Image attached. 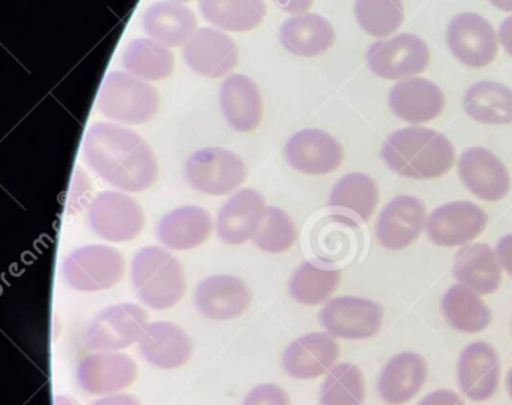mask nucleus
<instances>
[{"label": "nucleus", "mask_w": 512, "mask_h": 405, "mask_svg": "<svg viewBox=\"0 0 512 405\" xmlns=\"http://www.w3.org/2000/svg\"><path fill=\"white\" fill-rule=\"evenodd\" d=\"M83 152L95 175L122 192H144L159 179V162L151 146L122 125H92Z\"/></svg>", "instance_id": "f257e3e1"}, {"label": "nucleus", "mask_w": 512, "mask_h": 405, "mask_svg": "<svg viewBox=\"0 0 512 405\" xmlns=\"http://www.w3.org/2000/svg\"><path fill=\"white\" fill-rule=\"evenodd\" d=\"M381 157L403 178L437 179L448 175L454 167L456 149L437 130L408 127L392 133L384 143Z\"/></svg>", "instance_id": "f03ea898"}, {"label": "nucleus", "mask_w": 512, "mask_h": 405, "mask_svg": "<svg viewBox=\"0 0 512 405\" xmlns=\"http://www.w3.org/2000/svg\"><path fill=\"white\" fill-rule=\"evenodd\" d=\"M132 282L140 300L155 311L171 309L187 292L184 266L162 247L149 246L136 252Z\"/></svg>", "instance_id": "7ed1b4c3"}, {"label": "nucleus", "mask_w": 512, "mask_h": 405, "mask_svg": "<svg viewBox=\"0 0 512 405\" xmlns=\"http://www.w3.org/2000/svg\"><path fill=\"white\" fill-rule=\"evenodd\" d=\"M97 106L106 119L119 124H146L159 111V92L130 73L113 72L103 80Z\"/></svg>", "instance_id": "20e7f679"}, {"label": "nucleus", "mask_w": 512, "mask_h": 405, "mask_svg": "<svg viewBox=\"0 0 512 405\" xmlns=\"http://www.w3.org/2000/svg\"><path fill=\"white\" fill-rule=\"evenodd\" d=\"M62 276L78 292H102L116 287L125 276L124 255L110 246H83L62 263Z\"/></svg>", "instance_id": "39448f33"}, {"label": "nucleus", "mask_w": 512, "mask_h": 405, "mask_svg": "<svg viewBox=\"0 0 512 405\" xmlns=\"http://www.w3.org/2000/svg\"><path fill=\"white\" fill-rule=\"evenodd\" d=\"M184 175L201 194L222 197L231 194L247 179L244 160L225 148H204L193 152L184 165Z\"/></svg>", "instance_id": "423d86ee"}, {"label": "nucleus", "mask_w": 512, "mask_h": 405, "mask_svg": "<svg viewBox=\"0 0 512 405\" xmlns=\"http://www.w3.org/2000/svg\"><path fill=\"white\" fill-rule=\"evenodd\" d=\"M87 222L98 238L128 243L141 235L144 212L135 198L117 190H103L92 201Z\"/></svg>", "instance_id": "0eeeda50"}, {"label": "nucleus", "mask_w": 512, "mask_h": 405, "mask_svg": "<svg viewBox=\"0 0 512 405\" xmlns=\"http://www.w3.org/2000/svg\"><path fill=\"white\" fill-rule=\"evenodd\" d=\"M149 325V315L133 303L106 307L89 323L86 345L94 352H119L141 341Z\"/></svg>", "instance_id": "6e6552de"}, {"label": "nucleus", "mask_w": 512, "mask_h": 405, "mask_svg": "<svg viewBox=\"0 0 512 405\" xmlns=\"http://www.w3.org/2000/svg\"><path fill=\"white\" fill-rule=\"evenodd\" d=\"M320 323L331 336L364 341L380 331L383 307L367 298L339 296L324 304L320 311Z\"/></svg>", "instance_id": "1a4fd4ad"}, {"label": "nucleus", "mask_w": 512, "mask_h": 405, "mask_svg": "<svg viewBox=\"0 0 512 405\" xmlns=\"http://www.w3.org/2000/svg\"><path fill=\"white\" fill-rule=\"evenodd\" d=\"M430 64V50L413 34H400L386 42H375L367 51V65L384 80H403L424 72Z\"/></svg>", "instance_id": "9d476101"}, {"label": "nucleus", "mask_w": 512, "mask_h": 405, "mask_svg": "<svg viewBox=\"0 0 512 405\" xmlns=\"http://www.w3.org/2000/svg\"><path fill=\"white\" fill-rule=\"evenodd\" d=\"M448 46L457 61L482 69L495 61L498 40L494 27L478 13H460L448 26Z\"/></svg>", "instance_id": "9b49d317"}, {"label": "nucleus", "mask_w": 512, "mask_h": 405, "mask_svg": "<svg viewBox=\"0 0 512 405\" xmlns=\"http://www.w3.org/2000/svg\"><path fill=\"white\" fill-rule=\"evenodd\" d=\"M138 379V364L119 352H95L84 356L76 369L81 390L91 396H111L132 387Z\"/></svg>", "instance_id": "f8f14e48"}, {"label": "nucleus", "mask_w": 512, "mask_h": 405, "mask_svg": "<svg viewBox=\"0 0 512 405\" xmlns=\"http://www.w3.org/2000/svg\"><path fill=\"white\" fill-rule=\"evenodd\" d=\"M185 64L206 78H225L239 62L238 45L225 32L201 27L189 42L182 46Z\"/></svg>", "instance_id": "ddd939ff"}, {"label": "nucleus", "mask_w": 512, "mask_h": 405, "mask_svg": "<svg viewBox=\"0 0 512 405\" xmlns=\"http://www.w3.org/2000/svg\"><path fill=\"white\" fill-rule=\"evenodd\" d=\"M487 227V214L471 201H452L430 214L426 222L429 238L437 246H465Z\"/></svg>", "instance_id": "4468645a"}, {"label": "nucleus", "mask_w": 512, "mask_h": 405, "mask_svg": "<svg viewBox=\"0 0 512 405\" xmlns=\"http://www.w3.org/2000/svg\"><path fill=\"white\" fill-rule=\"evenodd\" d=\"M285 159L304 175H328L342 165L343 148L337 138L318 129L294 133L283 149Z\"/></svg>", "instance_id": "2eb2a0df"}, {"label": "nucleus", "mask_w": 512, "mask_h": 405, "mask_svg": "<svg viewBox=\"0 0 512 405\" xmlns=\"http://www.w3.org/2000/svg\"><path fill=\"white\" fill-rule=\"evenodd\" d=\"M252 304L249 285L231 274L206 277L196 285L195 306L209 320L225 322L241 317Z\"/></svg>", "instance_id": "dca6fc26"}, {"label": "nucleus", "mask_w": 512, "mask_h": 405, "mask_svg": "<svg viewBox=\"0 0 512 405\" xmlns=\"http://www.w3.org/2000/svg\"><path fill=\"white\" fill-rule=\"evenodd\" d=\"M339 355L336 337L326 331H315L298 337L288 345L283 352L282 368L291 379H317L336 366Z\"/></svg>", "instance_id": "f3484780"}, {"label": "nucleus", "mask_w": 512, "mask_h": 405, "mask_svg": "<svg viewBox=\"0 0 512 405\" xmlns=\"http://www.w3.org/2000/svg\"><path fill=\"white\" fill-rule=\"evenodd\" d=\"M500 356L492 345L473 342L460 353L457 382L470 401L482 402L494 396L500 383Z\"/></svg>", "instance_id": "a211bd4d"}, {"label": "nucleus", "mask_w": 512, "mask_h": 405, "mask_svg": "<svg viewBox=\"0 0 512 405\" xmlns=\"http://www.w3.org/2000/svg\"><path fill=\"white\" fill-rule=\"evenodd\" d=\"M424 224H426L424 203L411 195H402L384 206L378 217L375 235L384 249H407L419 238Z\"/></svg>", "instance_id": "6ab92c4d"}, {"label": "nucleus", "mask_w": 512, "mask_h": 405, "mask_svg": "<svg viewBox=\"0 0 512 405\" xmlns=\"http://www.w3.org/2000/svg\"><path fill=\"white\" fill-rule=\"evenodd\" d=\"M266 201L255 189L238 190L219 211L217 233L223 243L242 246L255 238L266 214Z\"/></svg>", "instance_id": "aec40b11"}, {"label": "nucleus", "mask_w": 512, "mask_h": 405, "mask_svg": "<svg viewBox=\"0 0 512 405\" xmlns=\"http://www.w3.org/2000/svg\"><path fill=\"white\" fill-rule=\"evenodd\" d=\"M459 178L471 194L484 201L503 200L511 187L503 162L484 148H470L460 156Z\"/></svg>", "instance_id": "412c9836"}, {"label": "nucleus", "mask_w": 512, "mask_h": 405, "mask_svg": "<svg viewBox=\"0 0 512 405\" xmlns=\"http://www.w3.org/2000/svg\"><path fill=\"white\" fill-rule=\"evenodd\" d=\"M220 106L231 129L249 133L263 121V97L255 81L245 75H230L220 86Z\"/></svg>", "instance_id": "4be33fe9"}, {"label": "nucleus", "mask_w": 512, "mask_h": 405, "mask_svg": "<svg viewBox=\"0 0 512 405\" xmlns=\"http://www.w3.org/2000/svg\"><path fill=\"white\" fill-rule=\"evenodd\" d=\"M445 95L437 84L424 78L400 81L389 92L392 113L410 124H424L437 119L445 110Z\"/></svg>", "instance_id": "5701e85b"}, {"label": "nucleus", "mask_w": 512, "mask_h": 405, "mask_svg": "<svg viewBox=\"0 0 512 405\" xmlns=\"http://www.w3.org/2000/svg\"><path fill=\"white\" fill-rule=\"evenodd\" d=\"M211 212L201 206H182L162 217L157 225V236L166 249L184 250L203 246L214 231Z\"/></svg>", "instance_id": "b1692460"}, {"label": "nucleus", "mask_w": 512, "mask_h": 405, "mask_svg": "<svg viewBox=\"0 0 512 405\" xmlns=\"http://www.w3.org/2000/svg\"><path fill=\"white\" fill-rule=\"evenodd\" d=\"M138 344L144 360L165 371L182 368L193 355L192 339L176 323H149Z\"/></svg>", "instance_id": "393cba45"}, {"label": "nucleus", "mask_w": 512, "mask_h": 405, "mask_svg": "<svg viewBox=\"0 0 512 405\" xmlns=\"http://www.w3.org/2000/svg\"><path fill=\"white\" fill-rule=\"evenodd\" d=\"M429 368L421 355L402 352L392 356L381 371L378 393L389 405H402L411 401L424 387Z\"/></svg>", "instance_id": "a878e982"}, {"label": "nucleus", "mask_w": 512, "mask_h": 405, "mask_svg": "<svg viewBox=\"0 0 512 405\" xmlns=\"http://www.w3.org/2000/svg\"><path fill=\"white\" fill-rule=\"evenodd\" d=\"M143 29L149 38L168 48L184 46L198 31L195 13L184 4L155 2L143 15Z\"/></svg>", "instance_id": "bb28decb"}, {"label": "nucleus", "mask_w": 512, "mask_h": 405, "mask_svg": "<svg viewBox=\"0 0 512 405\" xmlns=\"http://www.w3.org/2000/svg\"><path fill=\"white\" fill-rule=\"evenodd\" d=\"M280 42L294 56L317 57L336 43V31L328 19L315 13L288 18L280 27Z\"/></svg>", "instance_id": "cd10ccee"}, {"label": "nucleus", "mask_w": 512, "mask_h": 405, "mask_svg": "<svg viewBox=\"0 0 512 405\" xmlns=\"http://www.w3.org/2000/svg\"><path fill=\"white\" fill-rule=\"evenodd\" d=\"M378 195L377 182L369 175L351 173L334 186L328 206L337 216L367 222L377 209Z\"/></svg>", "instance_id": "c85d7f7f"}, {"label": "nucleus", "mask_w": 512, "mask_h": 405, "mask_svg": "<svg viewBox=\"0 0 512 405\" xmlns=\"http://www.w3.org/2000/svg\"><path fill=\"white\" fill-rule=\"evenodd\" d=\"M454 276L478 295H490L501 284L500 260L487 244H473L456 255Z\"/></svg>", "instance_id": "c756f323"}, {"label": "nucleus", "mask_w": 512, "mask_h": 405, "mask_svg": "<svg viewBox=\"0 0 512 405\" xmlns=\"http://www.w3.org/2000/svg\"><path fill=\"white\" fill-rule=\"evenodd\" d=\"M342 281L340 269L318 262H304L294 269L288 292L294 301L304 306L328 303Z\"/></svg>", "instance_id": "7c9ffc66"}, {"label": "nucleus", "mask_w": 512, "mask_h": 405, "mask_svg": "<svg viewBox=\"0 0 512 405\" xmlns=\"http://www.w3.org/2000/svg\"><path fill=\"white\" fill-rule=\"evenodd\" d=\"M208 23L226 32H249L263 23L268 7L264 0H200Z\"/></svg>", "instance_id": "2f4dec72"}, {"label": "nucleus", "mask_w": 512, "mask_h": 405, "mask_svg": "<svg viewBox=\"0 0 512 405\" xmlns=\"http://www.w3.org/2000/svg\"><path fill=\"white\" fill-rule=\"evenodd\" d=\"M174 64L173 51L152 38H136L122 54V65L127 73L143 81L165 80L173 73Z\"/></svg>", "instance_id": "473e14b6"}, {"label": "nucleus", "mask_w": 512, "mask_h": 405, "mask_svg": "<svg viewBox=\"0 0 512 405\" xmlns=\"http://www.w3.org/2000/svg\"><path fill=\"white\" fill-rule=\"evenodd\" d=\"M441 309L449 325L460 333H479L492 322V312L487 304L464 284L449 288L443 296Z\"/></svg>", "instance_id": "72a5a7b5"}, {"label": "nucleus", "mask_w": 512, "mask_h": 405, "mask_svg": "<svg viewBox=\"0 0 512 405\" xmlns=\"http://www.w3.org/2000/svg\"><path fill=\"white\" fill-rule=\"evenodd\" d=\"M465 111L481 124H512V91L503 84L481 81L468 89Z\"/></svg>", "instance_id": "f704fd0d"}, {"label": "nucleus", "mask_w": 512, "mask_h": 405, "mask_svg": "<svg viewBox=\"0 0 512 405\" xmlns=\"http://www.w3.org/2000/svg\"><path fill=\"white\" fill-rule=\"evenodd\" d=\"M366 380L354 364L339 363L321 383L320 405H364Z\"/></svg>", "instance_id": "c9c22d12"}, {"label": "nucleus", "mask_w": 512, "mask_h": 405, "mask_svg": "<svg viewBox=\"0 0 512 405\" xmlns=\"http://www.w3.org/2000/svg\"><path fill=\"white\" fill-rule=\"evenodd\" d=\"M354 15L362 31L383 38L399 31L405 10L402 0H356Z\"/></svg>", "instance_id": "e433bc0d"}, {"label": "nucleus", "mask_w": 512, "mask_h": 405, "mask_svg": "<svg viewBox=\"0 0 512 405\" xmlns=\"http://www.w3.org/2000/svg\"><path fill=\"white\" fill-rule=\"evenodd\" d=\"M298 228L283 209L268 206L253 243L268 254H283L296 243Z\"/></svg>", "instance_id": "4c0bfd02"}, {"label": "nucleus", "mask_w": 512, "mask_h": 405, "mask_svg": "<svg viewBox=\"0 0 512 405\" xmlns=\"http://www.w3.org/2000/svg\"><path fill=\"white\" fill-rule=\"evenodd\" d=\"M242 405H290V396L275 383H263L250 390Z\"/></svg>", "instance_id": "58836bf2"}, {"label": "nucleus", "mask_w": 512, "mask_h": 405, "mask_svg": "<svg viewBox=\"0 0 512 405\" xmlns=\"http://www.w3.org/2000/svg\"><path fill=\"white\" fill-rule=\"evenodd\" d=\"M418 405H465V402L454 391L437 390L424 396Z\"/></svg>", "instance_id": "ea45409f"}, {"label": "nucleus", "mask_w": 512, "mask_h": 405, "mask_svg": "<svg viewBox=\"0 0 512 405\" xmlns=\"http://www.w3.org/2000/svg\"><path fill=\"white\" fill-rule=\"evenodd\" d=\"M497 257L500 265L512 277V235L503 236L497 244Z\"/></svg>", "instance_id": "a19ab883"}, {"label": "nucleus", "mask_w": 512, "mask_h": 405, "mask_svg": "<svg viewBox=\"0 0 512 405\" xmlns=\"http://www.w3.org/2000/svg\"><path fill=\"white\" fill-rule=\"evenodd\" d=\"M313 2L315 0H274V4L282 12L290 13V15H302V13L309 12Z\"/></svg>", "instance_id": "79ce46f5"}, {"label": "nucleus", "mask_w": 512, "mask_h": 405, "mask_svg": "<svg viewBox=\"0 0 512 405\" xmlns=\"http://www.w3.org/2000/svg\"><path fill=\"white\" fill-rule=\"evenodd\" d=\"M91 405H141V402L133 394L119 393L105 396V398L92 402Z\"/></svg>", "instance_id": "37998d69"}, {"label": "nucleus", "mask_w": 512, "mask_h": 405, "mask_svg": "<svg viewBox=\"0 0 512 405\" xmlns=\"http://www.w3.org/2000/svg\"><path fill=\"white\" fill-rule=\"evenodd\" d=\"M498 35H500V42L503 48H505L506 53L512 56V16H509V18H506L501 23Z\"/></svg>", "instance_id": "c03bdc74"}, {"label": "nucleus", "mask_w": 512, "mask_h": 405, "mask_svg": "<svg viewBox=\"0 0 512 405\" xmlns=\"http://www.w3.org/2000/svg\"><path fill=\"white\" fill-rule=\"evenodd\" d=\"M489 2L503 12H512V0H489Z\"/></svg>", "instance_id": "a18cd8bd"}, {"label": "nucleus", "mask_w": 512, "mask_h": 405, "mask_svg": "<svg viewBox=\"0 0 512 405\" xmlns=\"http://www.w3.org/2000/svg\"><path fill=\"white\" fill-rule=\"evenodd\" d=\"M54 405H78L75 399L68 398V396H57L54 399Z\"/></svg>", "instance_id": "49530a36"}, {"label": "nucleus", "mask_w": 512, "mask_h": 405, "mask_svg": "<svg viewBox=\"0 0 512 405\" xmlns=\"http://www.w3.org/2000/svg\"><path fill=\"white\" fill-rule=\"evenodd\" d=\"M506 391H508L509 398L512 399V368L509 369L508 375H506Z\"/></svg>", "instance_id": "de8ad7c7"}, {"label": "nucleus", "mask_w": 512, "mask_h": 405, "mask_svg": "<svg viewBox=\"0 0 512 405\" xmlns=\"http://www.w3.org/2000/svg\"><path fill=\"white\" fill-rule=\"evenodd\" d=\"M170 2H176V4H189L192 0H170Z\"/></svg>", "instance_id": "09e8293b"}]
</instances>
